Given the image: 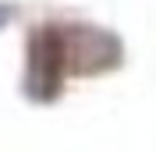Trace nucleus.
<instances>
[{
    "mask_svg": "<svg viewBox=\"0 0 156 153\" xmlns=\"http://www.w3.org/2000/svg\"><path fill=\"white\" fill-rule=\"evenodd\" d=\"M68 32L60 25H39L29 36V57H25V96L36 103L57 100L64 89V71H68Z\"/></svg>",
    "mask_w": 156,
    "mask_h": 153,
    "instance_id": "f257e3e1",
    "label": "nucleus"
},
{
    "mask_svg": "<svg viewBox=\"0 0 156 153\" xmlns=\"http://www.w3.org/2000/svg\"><path fill=\"white\" fill-rule=\"evenodd\" d=\"M14 14H18V7L7 4V0H0V29H7L11 21H14Z\"/></svg>",
    "mask_w": 156,
    "mask_h": 153,
    "instance_id": "f03ea898",
    "label": "nucleus"
}]
</instances>
